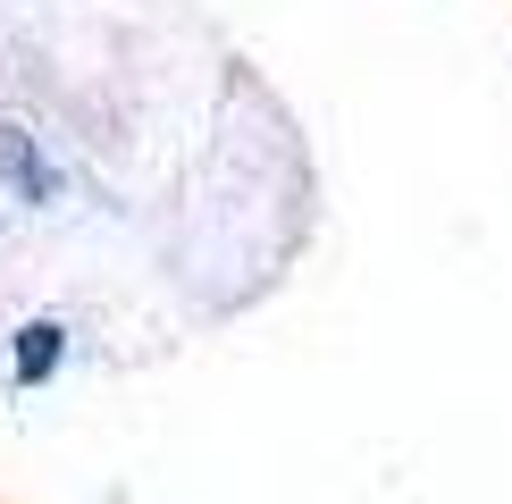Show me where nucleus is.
<instances>
[{
	"label": "nucleus",
	"mask_w": 512,
	"mask_h": 504,
	"mask_svg": "<svg viewBox=\"0 0 512 504\" xmlns=\"http://www.w3.org/2000/svg\"><path fill=\"white\" fill-rule=\"evenodd\" d=\"M0 168H9V185L26 202H51V177H42V160H34V135L26 126H0Z\"/></svg>",
	"instance_id": "nucleus-2"
},
{
	"label": "nucleus",
	"mask_w": 512,
	"mask_h": 504,
	"mask_svg": "<svg viewBox=\"0 0 512 504\" xmlns=\"http://www.w3.org/2000/svg\"><path fill=\"white\" fill-rule=\"evenodd\" d=\"M59 353H68V328H59V320H34V328H17V387L51 378V370H59Z\"/></svg>",
	"instance_id": "nucleus-1"
}]
</instances>
